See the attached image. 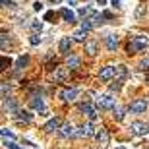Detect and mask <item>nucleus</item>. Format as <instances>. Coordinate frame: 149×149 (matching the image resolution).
I'll use <instances>...</instances> for the list:
<instances>
[{
    "label": "nucleus",
    "instance_id": "473e14b6",
    "mask_svg": "<svg viewBox=\"0 0 149 149\" xmlns=\"http://www.w3.org/2000/svg\"><path fill=\"white\" fill-rule=\"evenodd\" d=\"M2 6H4V8H14V2H12V0H2Z\"/></svg>",
    "mask_w": 149,
    "mask_h": 149
},
{
    "label": "nucleus",
    "instance_id": "f8f14e48",
    "mask_svg": "<svg viewBox=\"0 0 149 149\" xmlns=\"http://www.w3.org/2000/svg\"><path fill=\"white\" fill-rule=\"evenodd\" d=\"M105 43H107V49H109V50H116V47H118V37H116L114 33L107 35Z\"/></svg>",
    "mask_w": 149,
    "mask_h": 149
},
{
    "label": "nucleus",
    "instance_id": "c85d7f7f",
    "mask_svg": "<svg viewBox=\"0 0 149 149\" xmlns=\"http://www.w3.org/2000/svg\"><path fill=\"white\" fill-rule=\"evenodd\" d=\"M4 147H8V149H23V147H19V145L14 143V139H4Z\"/></svg>",
    "mask_w": 149,
    "mask_h": 149
},
{
    "label": "nucleus",
    "instance_id": "5701e85b",
    "mask_svg": "<svg viewBox=\"0 0 149 149\" xmlns=\"http://www.w3.org/2000/svg\"><path fill=\"white\" fill-rule=\"evenodd\" d=\"M126 74H128V70H126V66H116V76L114 77H118V81H120L122 77H126Z\"/></svg>",
    "mask_w": 149,
    "mask_h": 149
},
{
    "label": "nucleus",
    "instance_id": "aec40b11",
    "mask_svg": "<svg viewBox=\"0 0 149 149\" xmlns=\"http://www.w3.org/2000/svg\"><path fill=\"white\" fill-rule=\"evenodd\" d=\"M124 114H126V109H124V107H116V109H114V114H112V116H114L116 122H120L122 118H124Z\"/></svg>",
    "mask_w": 149,
    "mask_h": 149
},
{
    "label": "nucleus",
    "instance_id": "1a4fd4ad",
    "mask_svg": "<svg viewBox=\"0 0 149 149\" xmlns=\"http://www.w3.org/2000/svg\"><path fill=\"white\" fill-rule=\"evenodd\" d=\"M29 105H31V109H33V111H39V112H45V111H47L43 97H37V95H35V97H31Z\"/></svg>",
    "mask_w": 149,
    "mask_h": 149
},
{
    "label": "nucleus",
    "instance_id": "2f4dec72",
    "mask_svg": "<svg viewBox=\"0 0 149 149\" xmlns=\"http://www.w3.org/2000/svg\"><path fill=\"white\" fill-rule=\"evenodd\" d=\"M45 19H47V22H50V19H56L54 12H47V14H45Z\"/></svg>",
    "mask_w": 149,
    "mask_h": 149
},
{
    "label": "nucleus",
    "instance_id": "f03ea898",
    "mask_svg": "<svg viewBox=\"0 0 149 149\" xmlns=\"http://www.w3.org/2000/svg\"><path fill=\"white\" fill-rule=\"evenodd\" d=\"M128 130H130L132 136H145L149 132V124H145V122H132Z\"/></svg>",
    "mask_w": 149,
    "mask_h": 149
},
{
    "label": "nucleus",
    "instance_id": "0eeeda50",
    "mask_svg": "<svg viewBox=\"0 0 149 149\" xmlns=\"http://www.w3.org/2000/svg\"><path fill=\"white\" fill-rule=\"evenodd\" d=\"M114 76H116V66H105V68H101V72H99V77L103 81H109Z\"/></svg>",
    "mask_w": 149,
    "mask_h": 149
},
{
    "label": "nucleus",
    "instance_id": "72a5a7b5",
    "mask_svg": "<svg viewBox=\"0 0 149 149\" xmlns=\"http://www.w3.org/2000/svg\"><path fill=\"white\" fill-rule=\"evenodd\" d=\"M120 87H122V85H120V81H116V83H112V85H111V89H112V91H118Z\"/></svg>",
    "mask_w": 149,
    "mask_h": 149
},
{
    "label": "nucleus",
    "instance_id": "ddd939ff",
    "mask_svg": "<svg viewBox=\"0 0 149 149\" xmlns=\"http://www.w3.org/2000/svg\"><path fill=\"white\" fill-rule=\"evenodd\" d=\"M72 41H74V39H70V37H62L60 39V45H58L60 52H68V50H70V47H72Z\"/></svg>",
    "mask_w": 149,
    "mask_h": 149
},
{
    "label": "nucleus",
    "instance_id": "a19ab883",
    "mask_svg": "<svg viewBox=\"0 0 149 149\" xmlns=\"http://www.w3.org/2000/svg\"><path fill=\"white\" fill-rule=\"evenodd\" d=\"M116 149H126V147H122V145H120V147H116Z\"/></svg>",
    "mask_w": 149,
    "mask_h": 149
},
{
    "label": "nucleus",
    "instance_id": "f3484780",
    "mask_svg": "<svg viewBox=\"0 0 149 149\" xmlns=\"http://www.w3.org/2000/svg\"><path fill=\"white\" fill-rule=\"evenodd\" d=\"M27 62H29V56H25V54L17 56V60H16V70H23V68L27 66Z\"/></svg>",
    "mask_w": 149,
    "mask_h": 149
},
{
    "label": "nucleus",
    "instance_id": "cd10ccee",
    "mask_svg": "<svg viewBox=\"0 0 149 149\" xmlns=\"http://www.w3.org/2000/svg\"><path fill=\"white\" fill-rule=\"evenodd\" d=\"M0 134H2V138H4V139H14V138H16V136H14V132H12V130H8V128H2V130H0Z\"/></svg>",
    "mask_w": 149,
    "mask_h": 149
},
{
    "label": "nucleus",
    "instance_id": "dca6fc26",
    "mask_svg": "<svg viewBox=\"0 0 149 149\" xmlns=\"http://www.w3.org/2000/svg\"><path fill=\"white\" fill-rule=\"evenodd\" d=\"M74 41H77V43H83V41H85V37H87V31H85V29H77V31H74Z\"/></svg>",
    "mask_w": 149,
    "mask_h": 149
},
{
    "label": "nucleus",
    "instance_id": "4be33fe9",
    "mask_svg": "<svg viewBox=\"0 0 149 149\" xmlns=\"http://www.w3.org/2000/svg\"><path fill=\"white\" fill-rule=\"evenodd\" d=\"M66 66L68 68H77V66H79V58H77V56H68Z\"/></svg>",
    "mask_w": 149,
    "mask_h": 149
},
{
    "label": "nucleus",
    "instance_id": "a878e982",
    "mask_svg": "<svg viewBox=\"0 0 149 149\" xmlns=\"http://www.w3.org/2000/svg\"><path fill=\"white\" fill-rule=\"evenodd\" d=\"M93 27H95L93 19H83V22H81V29H85V31H91Z\"/></svg>",
    "mask_w": 149,
    "mask_h": 149
},
{
    "label": "nucleus",
    "instance_id": "6ab92c4d",
    "mask_svg": "<svg viewBox=\"0 0 149 149\" xmlns=\"http://www.w3.org/2000/svg\"><path fill=\"white\" fill-rule=\"evenodd\" d=\"M66 76H68L66 68H58V70L54 72V76H52V79H54V81H62V79H64Z\"/></svg>",
    "mask_w": 149,
    "mask_h": 149
},
{
    "label": "nucleus",
    "instance_id": "4c0bfd02",
    "mask_svg": "<svg viewBox=\"0 0 149 149\" xmlns=\"http://www.w3.org/2000/svg\"><path fill=\"white\" fill-rule=\"evenodd\" d=\"M97 4L99 6H107V0H97Z\"/></svg>",
    "mask_w": 149,
    "mask_h": 149
},
{
    "label": "nucleus",
    "instance_id": "ea45409f",
    "mask_svg": "<svg viewBox=\"0 0 149 149\" xmlns=\"http://www.w3.org/2000/svg\"><path fill=\"white\" fill-rule=\"evenodd\" d=\"M49 2H52V4H60L62 0H49Z\"/></svg>",
    "mask_w": 149,
    "mask_h": 149
},
{
    "label": "nucleus",
    "instance_id": "b1692460",
    "mask_svg": "<svg viewBox=\"0 0 149 149\" xmlns=\"http://www.w3.org/2000/svg\"><path fill=\"white\" fill-rule=\"evenodd\" d=\"M85 50H87L89 54H97V43H95V41L85 43Z\"/></svg>",
    "mask_w": 149,
    "mask_h": 149
},
{
    "label": "nucleus",
    "instance_id": "c756f323",
    "mask_svg": "<svg viewBox=\"0 0 149 149\" xmlns=\"http://www.w3.org/2000/svg\"><path fill=\"white\" fill-rule=\"evenodd\" d=\"M29 43H31V45H39V43H41V37H39V33H33V35H31Z\"/></svg>",
    "mask_w": 149,
    "mask_h": 149
},
{
    "label": "nucleus",
    "instance_id": "20e7f679",
    "mask_svg": "<svg viewBox=\"0 0 149 149\" xmlns=\"http://www.w3.org/2000/svg\"><path fill=\"white\" fill-rule=\"evenodd\" d=\"M147 107H149L147 99H136V101L132 103V105H130V111L136 112V114H141V112L147 111Z\"/></svg>",
    "mask_w": 149,
    "mask_h": 149
},
{
    "label": "nucleus",
    "instance_id": "6e6552de",
    "mask_svg": "<svg viewBox=\"0 0 149 149\" xmlns=\"http://www.w3.org/2000/svg\"><path fill=\"white\" fill-rule=\"evenodd\" d=\"M77 93H79V91H77L76 87L64 89V91H60V99H62V101H66V103H72V101H76Z\"/></svg>",
    "mask_w": 149,
    "mask_h": 149
},
{
    "label": "nucleus",
    "instance_id": "412c9836",
    "mask_svg": "<svg viewBox=\"0 0 149 149\" xmlns=\"http://www.w3.org/2000/svg\"><path fill=\"white\" fill-rule=\"evenodd\" d=\"M31 31H33V33H41V31H43V22H41V19H33V22H31Z\"/></svg>",
    "mask_w": 149,
    "mask_h": 149
},
{
    "label": "nucleus",
    "instance_id": "9d476101",
    "mask_svg": "<svg viewBox=\"0 0 149 149\" xmlns=\"http://www.w3.org/2000/svg\"><path fill=\"white\" fill-rule=\"evenodd\" d=\"M60 136H62V138H74V136H77V132L74 130L72 124H62V128H60Z\"/></svg>",
    "mask_w": 149,
    "mask_h": 149
},
{
    "label": "nucleus",
    "instance_id": "f257e3e1",
    "mask_svg": "<svg viewBox=\"0 0 149 149\" xmlns=\"http://www.w3.org/2000/svg\"><path fill=\"white\" fill-rule=\"evenodd\" d=\"M149 47V37H145V35H138V37H134L132 41H130V52H139V50H143Z\"/></svg>",
    "mask_w": 149,
    "mask_h": 149
},
{
    "label": "nucleus",
    "instance_id": "423d86ee",
    "mask_svg": "<svg viewBox=\"0 0 149 149\" xmlns=\"http://www.w3.org/2000/svg\"><path fill=\"white\" fill-rule=\"evenodd\" d=\"M93 134H97L93 122H85V124L79 126V130H77V136H79V138H89V136H93Z\"/></svg>",
    "mask_w": 149,
    "mask_h": 149
},
{
    "label": "nucleus",
    "instance_id": "393cba45",
    "mask_svg": "<svg viewBox=\"0 0 149 149\" xmlns=\"http://www.w3.org/2000/svg\"><path fill=\"white\" fill-rule=\"evenodd\" d=\"M10 93H12V87L8 85V83H2V101H8Z\"/></svg>",
    "mask_w": 149,
    "mask_h": 149
},
{
    "label": "nucleus",
    "instance_id": "39448f33",
    "mask_svg": "<svg viewBox=\"0 0 149 149\" xmlns=\"http://www.w3.org/2000/svg\"><path fill=\"white\" fill-rule=\"evenodd\" d=\"M79 111L83 112V114H87V118L89 120H97V109H95L93 105H89V103H81V105H79Z\"/></svg>",
    "mask_w": 149,
    "mask_h": 149
},
{
    "label": "nucleus",
    "instance_id": "e433bc0d",
    "mask_svg": "<svg viewBox=\"0 0 149 149\" xmlns=\"http://www.w3.org/2000/svg\"><path fill=\"white\" fill-rule=\"evenodd\" d=\"M77 4V0H68V6H76Z\"/></svg>",
    "mask_w": 149,
    "mask_h": 149
},
{
    "label": "nucleus",
    "instance_id": "7ed1b4c3",
    "mask_svg": "<svg viewBox=\"0 0 149 149\" xmlns=\"http://www.w3.org/2000/svg\"><path fill=\"white\" fill-rule=\"evenodd\" d=\"M97 107H99V109H112V107H114V97H112L111 93L99 95V97H97Z\"/></svg>",
    "mask_w": 149,
    "mask_h": 149
},
{
    "label": "nucleus",
    "instance_id": "bb28decb",
    "mask_svg": "<svg viewBox=\"0 0 149 149\" xmlns=\"http://www.w3.org/2000/svg\"><path fill=\"white\" fill-rule=\"evenodd\" d=\"M17 114H19L17 118H19V120H23V122H31V120H33V116L29 114V112H25V111H19Z\"/></svg>",
    "mask_w": 149,
    "mask_h": 149
},
{
    "label": "nucleus",
    "instance_id": "4468645a",
    "mask_svg": "<svg viewBox=\"0 0 149 149\" xmlns=\"http://www.w3.org/2000/svg\"><path fill=\"white\" fill-rule=\"evenodd\" d=\"M95 138L101 141V145H107V143H109V132H107L105 128H101L99 132L95 134Z\"/></svg>",
    "mask_w": 149,
    "mask_h": 149
},
{
    "label": "nucleus",
    "instance_id": "58836bf2",
    "mask_svg": "<svg viewBox=\"0 0 149 149\" xmlns=\"http://www.w3.org/2000/svg\"><path fill=\"white\" fill-rule=\"evenodd\" d=\"M145 66H149V60H143V62H141V68H143V70H145Z\"/></svg>",
    "mask_w": 149,
    "mask_h": 149
},
{
    "label": "nucleus",
    "instance_id": "7c9ffc66",
    "mask_svg": "<svg viewBox=\"0 0 149 149\" xmlns=\"http://www.w3.org/2000/svg\"><path fill=\"white\" fill-rule=\"evenodd\" d=\"M33 10H35V12H41V10H43V2L35 0V2H33Z\"/></svg>",
    "mask_w": 149,
    "mask_h": 149
},
{
    "label": "nucleus",
    "instance_id": "f704fd0d",
    "mask_svg": "<svg viewBox=\"0 0 149 149\" xmlns=\"http://www.w3.org/2000/svg\"><path fill=\"white\" fill-rule=\"evenodd\" d=\"M120 4H122V0H112V6H114V8H118Z\"/></svg>",
    "mask_w": 149,
    "mask_h": 149
},
{
    "label": "nucleus",
    "instance_id": "9b49d317",
    "mask_svg": "<svg viewBox=\"0 0 149 149\" xmlns=\"http://www.w3.org/2000/svg\"><path fill=\"white\" fill-rule=\"evenodd\" d=\"M60 118H50L49 122H47V124H45V130H47V132H54V130H60Z\"/></svg>",
    "mask_w": 149,
    "mask_h": 149
},
{
    "label": "nucleus",
    "instance_id": "2eb2a0df",
    "mask_svg": "<svg viewBox=\"0 0 149 149\" xmlns=\"http://www.w3.org/2000/svg\"><path fill=\"white\" fill-rule=\"evenodd\" d=\"M60 14H62V17H64V22H70V23L76 22V14H74V12L70 10V8H62Z\"/></svg>",
    "mask_w": 149,
    "mask_h": 149
},
{
    "label": "nucleus",
    "instance_id": "c9c22d12",
    "mask_svg": "<svg viewBox=\"0 0 149 149\" xmlns=\"http://www.w3.org/2000/svg\"><path fill=\"white\" fill-rule=\"evenodd\" d=\"M143 12H145V8H143V6H139V8H138V16H141Z\"/></svg>",
    "mask_w": 149,
    "mask_h": 149
},
{
    "label": "nucleus",
    "instance_id": "a211bd4d",
    "mask_svg": "<svg viewBox=\"0 0 149 149\" xmlns=\"http://www.w3.org/2000/svg\"><path fill=\"white\" fill-rule=\"evenodd\" d=\"M95 14H97V12H95L91 6H83V8H79V16H81L83 19H85L87 16H95Z\"/></svg>",
    "mask_w": 149,
    "mask_h": 149
}]
</instances>
